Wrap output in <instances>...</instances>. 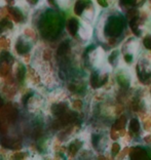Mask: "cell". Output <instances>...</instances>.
Instances as JSON below:
<instances>
[{
	"instance_id": "cell-3",
	"label": "cell",
	"mask_w": 151,
	"mask_h": 160,
	"mask_svg": "<svg viewBox=\"0 0 151 160\" xmlns=\"http://www.w3.org/2000/svg\"><path fill=\"white\" fill-rule=\"evenodd\" d=\"M120 52L123 64L126 66L133 67L142 52L141 38L135 35L128 36L120 44Z\"/></svg>"
},
{
	"instance_id": "cell-5",
	"label": "cell",
	"mask_w": 151,
	"mask_h": 160,
	"mask_svg": "<svg viewBox=\"0 0 151 160\" xmlns=\"http://www.w3.org/2000/svg\"><path fill=\"white\" fill-rule=\"evenodd\" d=\"M134 72L139 81L143 85L151 84V53L141 52L134 66Z\"/></svg>"
},
{
	"instance_id": "cell-7",
	"label": "cell",
	"mask_w": 151,
	"mask_h": 160,
	"mask_svg": "<svg viewBox=\"0 0 151 160\" xmlns=\"http://www.w3.org/2000/svg\"><path fill=\"white\" fill-rule=\"evenodd\" d=\"M113 78L115 80L116 86L123 92H128L133 87H135V82L137 81L135 72L132 67L122 65L116 70L113 71Z\"/></svg>"
},
{
	"instance_id": "cell-10",
	"label": "cell",
	"mask_w": 151,
	"mask_h": 160,
	"mask_svg": "<svg viewBox=\"0 0 151 160\" xmlns=\"http://www.w3.org/2000/svg\"><path fill=\"white\" fill-rule=\"evenodd\" d=\"M144 4H145V0H118V2H117V5L120 8H128V9L136 8V7L142 6Z\"/></svg>"
},
{
	"instance_id": "cell-11",
	"label": "cell",
	"mask_w": 151,
	"mask_h": 160,
	"mask_svg": "<svg viewBox=\"0 0 151 160\" xmlns=\"http://www.w3.org/2000/svg\"><path fill=\"white\" fill-rule=\"evenodd\" d=\"M142 48H144L145 52H151V28L141 37Z\"/></svg>"
},
{
	"instance_id": "cell-8",
	"label": "cell",
	"mask_w": 151,
	"mask_h": 160,
	"mask_svg": "<svg viewBox=\"0 0 151 160\" xmlns=\"http://www.w3.org/2000/svg\"><path fill=\"white\" fill-rule=\"evenodd\" d=\"M90 145H91V149L98 153H110L112 144L110 142L109 132L100 128L95 132L90 133Z\"/></svg>"
},
{
	"instance_id": "cell-1",
	"label": "cell",
	"mask_w": 151,
	"mask_h": 160,
	"mask_svg": "<svg viewBox=\"0 0 151 160\" xmlns=\"http://www.w3.org/2000/svg\"><path fill=\"white\" fill-rule=\"evenodd\" d=\"M94 28L97 41L109 49L120 46L130 29L127 13L119 6L103 9L95 22Z\"/></svg>"
},
{
	"instance_id": "cell-14",
	"label": "cell",
	"mask_w": 151,
	"mask_h": 160,
	"mask_svg": "<svg viewBox=\"0 0 151 160\" xmlns=\"http://www.w3.org/2000/svg\"><path fill=\"white\" fill-rule=\"evenodd\" d=\"M149 1H150V2H151V0H149Z\"/></svg>"
},
{
	"instance_id": "cell-6",
	"label": "cell",
	"mask_w": 151,
	"mask_h": 160,
	"mask_svg": "<svg viewBox=\"0 0 151 160\" xmlns=\"http://www.w3.org/2000/svg\"><path fill=\"white\" fill-rule=\"evenodd\" d=\"M98 4L95 0H77L73 5V10L79 19L91 24H95L99 16Z\"/></svg>"
},
{
	"instance_id": "cell-13",
	"label": "cell",
	"mask_w": 151,
	"mask_h": 160,
	"mask_svg": "<svg viewBox=\"0 0 151 160\" xmlns=\"http://www.w3.org/2000/svg\"><path fill=\"white\" fill-rule=\"evenodd\" d=\"M97 2L98 6L102 9H107L110 7L115 6V4L118 2V0H95Z\"/></svg>"
},
{
	"instance_id": "cell-4",
	"label": "cell",
	"mask_w": 151,
	"mask_h": 160,
	"mask_svg": "<svg viewBox=\"0 0 151 160\" xmlns=\"http://www.w3.org/2000/svg\"><path fill=\"white\" fill-rule=\"evenodd\" d=\"M68 30L73 36L77 37L83 43L90 42L95 36V28L93 24L81 19H71L68 23Z\"/></svg>"
},
{
	"instance_id": "cell-9",
	"label": "cell",
	"mask_w": 151,
	"mask_h": 160,
	"mask_svg": "<svg viewBox=\"0 0 151 160\" xmlns=\"http://www.w3.org/2000/svg\"><path fill=\"white\" fill-rule=\"evenodd\" d=\"M122 56H121L120 46L113 47L110 48V50L107 52V66L111 69L112 71L116 70L117 68L122 66Z\"/></svg>"
},
{
	"instance_id": "cell-12",
	"label": "cell",
	"mask_w": 151,
	"mask_h": 160,
	"mask_svg": "<svg viewBox=\"0 0 151 160\" xmlns=\"http://www.w3.org/2000/svg\"><path fill=\"white\" fill-rule=\"evenodd\" d=\"M54 1H55V4L60 9L64 10V12L69 10L74 5V0H54Z\"/></svg>"
},
{
	"instance_id": "cell-2",
	"label": "cell",
	"mask_w": 151,
	"mask_h": 160,
	"mask_svg": "<svg viewBox=\"0 0 151 160\" xmlns=\"http://www.w3.org/2000/svg\"><path fill=\"white\" fill-rule=\"evenodd\" d=\"M84 64L93 71H98L104 69L107 66V52L102 44H91L87 45L84 52Z\"/></svg>"
}]
</instances>
